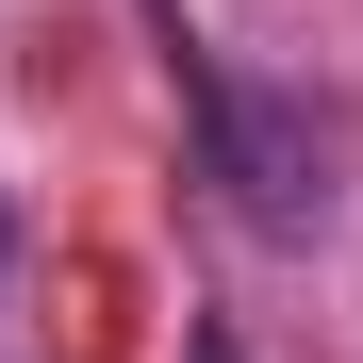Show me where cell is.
Wrapping results in <instances>:
<instances>
[{
	"mask_svg": "<svg viewBox=\"0 0 363 363\" xmlns=\"http://www.w3.org/2000/svg\"><path fill=\"white\" fill-rule=\"evenodd\" d=\"M182 99H199V133H215V182H231V215H248V231H314V215H330V133H314L297 99L231 83L199 33H182Z\"/></svg>",
	"mask_w": 363,
	"mask_h": 363,
	"instance_id": "obj_1",
	"label": "cell"
},
{
	"mask_svg": "<svg viewBox=\"0 0 363 363\" xmlns=\"http://www.w3.org/2000/svg\"><path fill=\"white\" fill-rule=\"evenodd\" d=\"M182 363H248V347H231V330H199V347H182Z\"/></svg>",
	"mask_w": 363,
	"mask_h": 363,
	"instance_id": "obj_2",
	"label": "cell"
},
{
	"mask_svg": "<svg viewBox=\"0 0 363 363\" xmlns=\"http://www.w3.org/2000/svg\"><path fill=\"white\" fill-rule=\"evenodd\" d=\"M0 264H17V215H0Z\"/></svg>",
	"mask_w": 363,
	"mask_h": 363,
	"instance_id": "obj_3",
	"label": "cell"
}]
</instances>
